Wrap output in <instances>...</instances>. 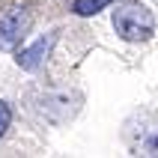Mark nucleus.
Returning <instances> with one entry per match:
<instances>
[{
	"label": "nucleus",
	"instance_id": "nucleus-1",
	"mask_svg": "<svg viewBox=\"0 0 158 158\" xmlns=\"http://www.w3.org/2000/svg\"><path fill=\"white\" fill-rule=\"evenodd\" d=\"M114 30L125 42H149L155 33V15L140 0H123L114 9Z\"/></svg>",
	"mask_w": 158,
	"mask_h": 158
},
{
	"label": "nucleus",
	"instance_id": "nucleus-2",
	"mask_svg": "<svg viewBox=\"0 0 158 158\" xmlns=\"http://www.w3.org/2000/svg\"><path fill=\"white\" fill-rule=\"evenodd\" d=\"M33 27V12L27 6H6L0 12V48L3 51H12L21 45L27 33Z\"/></svg>",
	"mask_w": 158,
	"mask_h": 158
},
{
	"label": "nucleus",
	"instance_id": "nucleus-3",
	"mask_svg": "<svg viewBox=\"0 0 158 158\" xmlns=\"http://www.w3.org/2000/svg\"><path fill=\"white\" fill-rule=\"evenodd\" d=\"M54 42H57V36H54V33H51V36H45V39H39L36 45H30V48H24V51L18 54L15 63H18L24 72H36L45 60H48V54H51Z\"/></svg>",
	"mask_w": 158,
	"mask_h": 158
},
{
	"label": "nucleus",
	"instance_id": "nucleus-4",
	"mask_svg": "<svg viewBox=\"0 0 158 158\" xmlns=\"http://www.w3.org/2000/svg\"><path fill=\"white\" fill-rule=\"evenodd\" d=\"M114 0H75V12L78 15H96L105 6H110Z\"/></svg>",
	"mask_w": 158,
	"mask_h": 158
},
{
	"label": "nucleus",
	"instance_id": "nucleus-5",
	"mask_svg": "<svg viewBox=\"0 0 158 158\" xmlns=\"http://www.w3.org/2000/svg\"><path fill=\"white\" fill-rule=\"evenodd\" d=\"M9 125H12V107H9L6 102L0 98V137L6 134V128H9Z\"/></svg>",
	"mask_w": 158,
	"mask_h": 158
}]
</instances>
